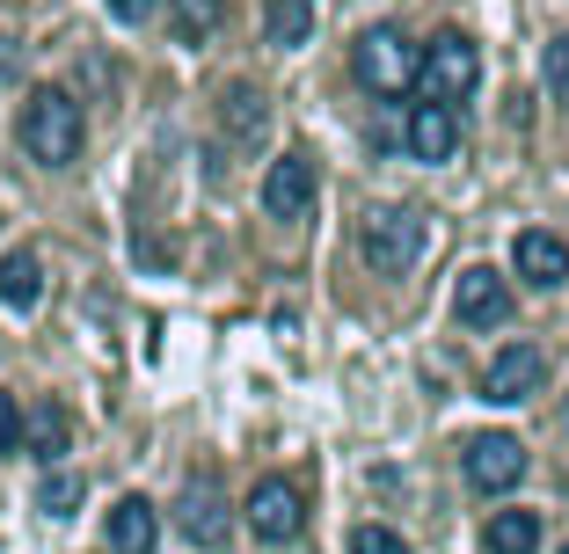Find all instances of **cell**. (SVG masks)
I'll use <instances>...</instances> for the list:
<instances>
[{"mask_svg":"<svg viewBox=\"0 0 569 554\" xmlns=\"http://www.w3.org/2000/svg\"><path fill=\"white\" fill-rule=\"evenodd\" d=\"M511 263H519V278L533 292H555L569 278V241H555V234H540V226H533V234L511 241Z\"/></svg>","mask_w":569,"mask_h":554,"instance_id":"obj_12","label":"cell"},{"mask_svg":"<svg viewBox=\"0 0 569 554\" xmlns=\"http://www.w3.org/2000/svg\"><path fill=\"white\" fill-rule=\"evenodd\" d=\"M351 554H409V547H402V533H387V525H358Z\"/></svg>","mask_w":569,"mask_h":554,"instance_id":"obj_21","label":"cell"},{"mask_svg":"<svg viewBox=\"0 0 569 554\" xmlns=\"http://www.w3.org/2000/svg\"><path fill=\"white\" fill-rule=\"evenodd\" d=\"M307 30H315V0H270V8H263V44L300 51Z\"/></svg>","mask_w":569,"mask_h":554,"instance_id":"obj_16","label":"cell"},{"mask_svg":"<svg viewBox=\"0 0 569 554\" xmlns=\"http://www.w3.org/2000/svg\"><path fill=\"white\" fill-rule=\"evenodd\" d=\"M263 212L284 219V226L315 212V161H307V153H284V161H270V175H263Z\"/></svg>","mask_w":569,"mask_h":554,"instance_id":"obj_9","label":"cell"},{"mask_svg":"<svg viewBox=\"0 0 569 554\" xmlns=\"http://www.w3.org/2000/svg\"><path fill=\"white\" fill-rule=\"evenodd\" d=\"M482 547L489 554H540V511H497Z\"/></svg>","mask_w":569,"mask_h":554,"instance_id":"obj_17","label":"cell"},{"mask_svg":"<svg viewBox=\"0 0 569 554\" xmlns=\"http://www.w3.org/2000/svg\"><path fill=\"white\" fill-rule=\"evenodd\" d=\"M176 525H183L198 547L227 540V504H219V488H212V482H190V488H183V504H176Z\"/></svg>","mask_w":569,"mask_h":554,"instance_id":"obj_13","label":"cell"},{"mask_svg":"<svg viewBox=\"0 0 569 554\" xmlns=\"http://www.w3.org/2000/svg\"><path fill=\"white\" fill-rule=\"evenodd\" d=\"M81 496H88L81 474H67V467L37 482V511H44V518H73V511H81Z\"/></svg>","mask_w":569,"mask_h":554,"instance_id":"obj_18","label":"cell"},{"mask_svg":"<svg viewBox=\"0 0 569 554\" xmlns=\"http://www.w3.org/2000/svg\"><path fill=\"white\" fill-rule=\"evenodd\" d=\"M548 95H555V102H569V30L548 44Z\"/></svg>","mask_w":569,"mask_h":554,"instance_id":"obj_22","label":"cell"},{"mask_svg":"<svg viewBox=\"0 0 569 554\" xmlns=\"http://www.w3.org/2000/svg\"><path fill=\"white\" fill-rule=\"evenodd\" d=\"M153 533H161V511L147 496H118L110 518H102V547L110 554H153Z\"/></svg>","mask_w":569,"mask_h":554,"instance_id":"obj_11","label":"cell"},{"mask_svg":"<svg viewBox=\"0 0 569 554\" xmlns=\"http://www.w3.org/2000/svg\"><path fill=\"white\" fill-rule=\"evenodd\" d=\"M37 445V460H51V453H67V437H73V423H67V409H37V423L22 431Z\"/></svg>","mask_w":569,"mask_h":554,"instance_id":"obj_20","label":"cell"},{"mask_svg":"<svg viewBox=\"0 0 569 554\" xmlns=\"http://www.w3.org/2000/svg\"><path fill=\"white\" fill-rule=\"evenodd\" d=\"M417 67H423V44H409L395 22H372V30L351 44V73H358V88H372V95L417 88Z\"/></svg>","mask_w":569,"mask_h":554,"instance_id":"obj_3","label":"cell"},{"mask_svg":"<svg viewBox=\"0 0 569 554\" xmlns=\"http://www.w3.org/2000/svg\"><path fill=\"white\" fill-rule=\"evenodd\" d=\"M234 118V139H256L263 132V95L256 88H234V95H219V124Z\"/></svg>","mask_w":569,"mask_h":554,"instance_id":"obj_19","label":"cell"},{"mask_svg":"<svg viewBox=\"0 0 569 554\" xmlns=\"http://www.w3.org/2000/svg\"><path fill=\"white\" fill-rule=\"evenodd\" d=\"M452 314H460V329H503L511 321V285L489 263H468L460 285H452Z\"/></svg>","mask_w":569,"mask_h":554,"instance_id":"obj_8","label":"cell"},{"mask_svg":"<svg viewBox=\"0 0 569 554\" xmlns=\"http://www.w3.org/2000/svg\"><path fill=\"white\" fill-rule=\"evenodd\" d=\"M475 81H482V51H475V37L468 30H438L431 44H423V67H417L423 102H460V95H475Z\"/></svg>","mask_w":569,"mask_h":554,"instance_id":"obj_4","label":"cell"},{"mask_svg":"<svg viewBox=\"0 0 569 554\" xmlns=\"http://www.w3.org/2000/svg\"><path fill=\"white\" fill-rule=\"evenodd\" d=\"M402 139H409L417 161H452V147H460V110H452V102H417Z\"/></svg>","mask_w":569,"mask_h":554,"instance_id":"obj_10","label":"cell"},{"mask_svg":"<svg viewBox=\"0 0 569 554\" xmlns=\"http://www.w3.org/2000/svg\"><path fill=\"white\" fill-rule=\"evenodd\" d=\"M16 132H22V153H30V161H44V169H67V161H81L88 124H81V102H73L67 88H30Z\"/></svg>","mask_w":569,"mask_h":554,"instance_id":"obj_1","label":"cell"},{"mask_svg":"<svg viewBox=\"0 0 569 554\" xmlns=\"http://www.w3.org/2000/svg\"><path fill=\"white\" fill-rule=\"evenodd\" d=\"M460 460H468V482L482 488V496H503V488L526 482V445L511 431H475Z\"/></svg>","mask_w":569,"mask_h":554,"instance_id":"obj_6","label":"cell"},{"mask_svg":"<svg viewBox=\"0 0 569 554\" xmlns=\"http://www.w3.org/2000/svg\"><path fill=\"white\" fill-rule=\"evenodd\" d=\"M0 300L22 306V314L44 300V263H37V249H8L0 255Z\"/></svg>","mask_w":569,"mask_h":554,"instance_id":"obj_14","label":"cell"},{"mask_svg":"<svg viewBox=\"0 0 569 554\" xmlns=\"http://www.w3.org/2000/svg\"><path fill=\"white\" fill-rule=\"evenodd\" d=\"M102 8H110L118 22H147L153 16V0H102Z\"/></svg>","mask_w":569,"mask_h":554,"instance_id":"obj_24","label":"cell"},{"mask_svg":"<svg viewBox=\"0 0 569 554\" xmlns=\"http://www.w3.org/2000/svg\"><path fill=\"white\" fill-rule=\"evenodd\" d=\"M358 249H366V270L372 278H409L423 255V212L409 204H372L358 219Z\"/></svg>","mask_w":569,"mask_h":554,"instance_id":"obj_2","label":"cell"},{"mask_svg":"<svg viewBox=\"0 0 569 554\" xmlns=\"http://www.w3.org/2000/svg\"><path fill=\"white\" fill-rule=\"evenodd\" d=\"M540 380H548V357H540L533 343H503V351L489 357V372H482V394L497 409H519V402L540 394Z\"/></svg>","mask_w":569,"mask_h":554,"instance_id":"obj_7","label":"cell"},{"mask_svg":"<svg viewBox=\"0 0 569 554\" xmlns=\"http://www.w3.org/2000/svg\"><path fill=\"white\" fill-rule=\"evenodd\" d=\"M219 22H227V0H168V30H176V44H212Z\"/></svg>","mask_w":569,"mask_h":554,"instance_id":"obj_15","label":"cell"},{"mask_svg":"<svg viewBox=\"0 0 569 554\" xmlns=\"http://www.w3.org/2000/svg\"><path fill=\"white\" fill-rule=\"evenodd\" d=\"M0 453H22V409H16V394H0Z\"/></svg>","mask_w":569,"mask_h":554,"instance_id":"obj_23","label":"cell"},{"mask_svg":"<svg viewBox=\"0 0 569 554\" xmlns=\"http://www.w3.org/2000/svg\"><path fill=\"white\" fill-rule=\"evenodd\" d=\"M300 525H307V496L292 482H278V474H263L249 488V533L263 547H284V540H300Z\"/></svg>","mask_w":569,"mask_h":554,"instance_id":"obj_5","label":"cell"},{"mask_svg":"<svg viewBox=\"0 0 569 554\" xmlns=\"http://www.w3.org/2000/svg\"><path fill=\"white\" fill-rule=\"evenodd\" d=\"M562 554H569V540H562Z\"/></svg>","mask_w":569,"mask_h":554,"instance_id":"obj_25","label":"cell"}]
</instances>
